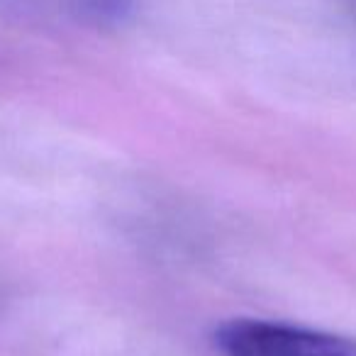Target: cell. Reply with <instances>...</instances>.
I'll return each mask as SVG.
<instances>
[{
    "mask_svg": "<svg viewBox=\"0 0 356 356\" xmlns=\"http://www.w3.org/2000/svg\"><path fill=\"white\" fill-rule=\"evenodd\" d=\"M222 356H356V339L268 320H229L215 332Z\"/></svg>",
    "mask_w": 356,
    "mask_h": 356,
    "instance_id": "cell-1",
    "label": "cell"
},
{
    "mask_svg": "<svg viewBox=\"0 0 356 356\" xmlns=\"http://www.w3.org/2000/svg\"><path fill=\"white\" fill-rule=\"evenodd\" d=\"M134 0H76L79 13L86 20H93L98 25H113L127 17Z\"/></svg>",
    "mask_w": 356,
    "mask_h": 356,
    "instance_id": "cell-2",
    "label": "cell"
},
{
    "mask_svg": "<svg viewBox=\"0 0 356 356\" xmlns=\"http://www.w3.org/2000/svg\"><path fill=\"white\" fill-rule=\"evenodd\" d=\"M354 6H356V0H354Z\"/></svg>",
    "mask_w": 356,
    "mask_h": 356,
    "instance_id": "cell-3",
    "label": "cell"
}]
</instances>
